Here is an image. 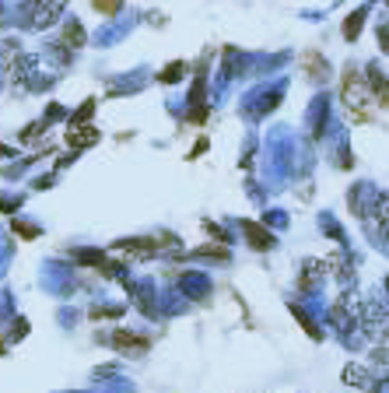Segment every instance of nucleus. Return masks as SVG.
I'll return each mask as SVG.
<instances>
[{
	"instance_id": "obj_10",
	"label": "nucleus",
	"mask_w": 389,
	"mask_h": 393,
	"mask_svg": "<svg viewBox=\"0 0 389 393\" xmlns=\"http://www.w3.org/2000/svg\"><path fill=\"white\" fill-rule=\"evenodd\" d=\"M179 71L186 74V63H172V67H165V74H162V81H175V78H179Z\"/></svg>"
},
{
	"instance_id": "obj_9",
	"label": "nucleus",
	"mask_w": 389,
	"mask_h": 393,
	"mask_svg": "<svg viewBox=\"0 0 389 393\" xmlns=\"http://www.w3.org/2000/svg\"><path fill=\"white\" fill-rule=\"evenodd\" d=\"M302 63L308 67V71H312V78H323V74H326V60H319L316 53H308V56H305Z\"/></svg>"
},
{
	"instance_id": "obj_5",
	"label": "nucleus",
	"mask_w": 389,
	"mask_h": 393,
	"mask_svg": "<svg viewBox=\"0 0 389 393\" xmlns=\"http://www.w3.org/2000/svg\"><path fill=\"white\" fill-rule=\"evenodd\" d=\"M242 232L249 235V243H253L256 250H270V246H274V235H270L266 228H259L256 221H242Z\"/></svg>"
},
{
	"instance_id": "obj_1",
	"label": "nucleus",
	"mask_w": 389,
	"mask_h": 393,
	"mask_svg": "<svg viewBox=\"0 0 389 393\" xmlns=\"http://www.w3.org/2000/svg\"><path fill=\"white\" fill-rule=\"evenodd\" d=\"M375 98H372V88H368V78H361L358 71H344V106L351 109V116L354 120H368V106H372Z\"/></svg>"
},
{
	"instance_id": "obj_3",
	"label": "nucleus",
	"mask_w": 389,
	"mask_h": 393,
	"mask_svg": "<svg viewBox=\"0 0 389 393\" xmlns=\"http://www.w3.org/2000/svg\"><path fill=\"white\" fill-rule=\"evenodd\" d=\"M368 88H372V98L375 106L389 109V78L379 71V67H368Z\"/></svg>"
},
{
	"instance_id": "obj_4",
	"label": "nucleus",
	"mask_w": 389,
	"mask_h": 393,
	"mask_svg": "<svg viewBox=\"0 0 389 393\" xmlns=\"http://www.w3.org/2000/svg\"><path fill=\"white\" fill-rule=\"evenodd\" d=\"M113 344L120 351H130V354H144V351H147V341L137 337V334H127V330H116V334H113Z\"/></svg>"
},
{
	"instance_id": "obj_6",
	"label": "nucleus",
	"mask_w": 389,
	"mask_h": 393,
	"mask_svg": "<svg viewBox=\"0 0 389 393\" xmlns=\"http://www.w3.org/2000/svg\"><path fill=\"white\" fill-rule=\"evenodd\" d=\"M98 141V131L95 127H71L67 131V144L71 148H85V144H95Z\"/></svg>"
},
{
	"instance_id": "obj_13",
	"label": "nucleus",
	"mask_w": 389,
	"mask_h": 393,
	"mask_svg": "<svg viewBox=\"0 0 389 393\" xmlns=\"http://www.w3.org/2000/svg\"><path fill=\"white\" fill-rule=\"evenodd\" d=\"M383 4H389V0H383Z\"/></svg>"
},
{
	"instance_id": "obj_8",
	"label": "nucleus",
	"mask_w": 389,
	"mask_h": 393,
	"mask_svg": "<svg viewBox=\"0 0 389 393\" xmlns=\"http://www.w3.org/2000/svg\"><path fill=\"white\" fill-rule=\"evenodd\" d=\"M361 21H365V11H354L351 18L344 21V36L347 39H358V32H361Z\"/></svg>"
},
{
	"instance_id": "obj_2",
	"label": "nucleus",
	"mask_w": 389,
	"mask_h": 393,
	"mask_svg": "<svg viewBox=\"0 0 389 393\" xmlns=\"http://www.w3.org/2000/svg\"><path fill=\"white\" fill-rule=\"evenodd\" d=\"M60 7H63V0H28V18L36 25H49L60 14Z\"/></svg>"
},
{
	"instance_id": "obj_12",
	"label": "nucleus",
	"mask_w": 389,
	"mask_h": 393,
	"mask_svg": "<svg viewBox=\"0 0 389 393\" xmlns=\"http://www.w3.org/2000/svg\"><path fill=\"white\" fill-rule=\"evenodd\" d=\"M379 43H383V49L389 53V21L386 25H379Z\"/></svg>"
},
{
	"instance_id": "obj_11",
	"label": "nucleus",
	"mask_w": 389,
	"mask_h": 393,
	"mask_svg": "<svg viewBox=\"0 0 389 393\" xmlns=\"http://www.w3.org/2000/svg\"><path fill=\"white\" fill-rule=\"evenodd\" d=\"M386 323H389L386 316H379V330H383V334H386V330H389ZM368 327H372V330H375V312H368Z\"/></svg>"
},
{
	"instance_id": "obj_7",
	"label": "nucleus",
	"mask_w": 389,
	"mask_h": 393,
	"mask_svg": "<svg viewBox=\"0 0 389 393\" xmlns=\"http://www.w3.org/2000/svg\"><path fill=\"white\" fill-rule=\"evenodd\" d=\"M344 379H347V383H354V387H361V390H372V376H368L361 365H347Z\"/></svg>"
}]
</instances>
